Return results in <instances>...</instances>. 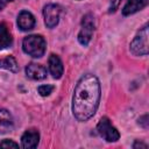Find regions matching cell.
I'll list each match as a JSON object with an SVG mask.
<instances>
[{
    "mask_svg": "<svg viewBox=\"0 0 149 149\" xmlns=\"http://www.w3.org/2000/svg\"><path fill=\"white\" fill-rule=\"evenodd\" d=\"M100 83L99 79L91 74H84L77 83L73 98L72 112L78 121H86L92 118L99 106Z\"/></svg>",
    "mask_w": 149,
    "mask_h": 149,
    "instance_id": "6da1fadb",
    "label": "cell"
},
{
    "mask_svg": "<svg viewBox=\"0 0 149 149\" xmlns=\"http://www.w3.org/2000/svg\"><path fill=\"white\" fill-rule=\"evenodd\" d=\"M45 40L41 35H29L23 38L22 42V49L23 51L35 58L42 57L45 52Z\"/></svg>",
    "mask_w": 149,
    "mask_h": 149,
    "instance_id": "7a4b0ae2",
    "label": "cell"
},
{
    "mask_svg": "<svg viewBox=\"0 0 149 149\" xmlns=\"http://www.w3.org/2000/svg\"><path fill=\"white\" fill-rule=\"evenodd\" d=\"M130 51L136 56L148 54V24H146L130 43Z\"/></svg>",
    "mask_w": 149,
    "mask_h": 149,
    "instance_id": "3957f363",
    "label": "cell"
},
{
    "mask_svg": "<svg viewBox=\"0 0 149 149\" xmlns=\"http://www.w3.org/2000/svg\"><path fill=\"white\" fill-rule=\"evenodd\" d=\"M94 17L92 14H86L81 20V29L78 34V41L81 45L86 47L93 35L94 31Z\"/></svg>",
    "mask_w": 149,
    "mask_h": 149,
    "instance_id": "277c9868",
    "label": "cell"
},
{
    "mask_svg": "<svg viewBox=\"0 0 149 149\" xmlns=\"http://www.w3.org/2000/svg\"><path fill=\"white\" fill-rule=\"evenodd\" d=\"M97 130L100 134V136L104 137V140H106L107 142H115L120 137L118 129L111 123L108 118L100 119V121L97 125Z\"/></svg>",
    "mask_w": 149,
    "mask_h": 149,
    "instance_id": "5b68a950",
    "label": "cell"
},
{
    "mask_svg": "<svg viewBox=\"0 0 149 149\" xmlns=\"http://www.w3.org/2000/svg\"><path fill=\"white\" fill-rule=\"evenodd\" d=\"M59 14H61V8L58 5H55V3L47 5L43 9L45 26L48 28H54L55 26H57L58 20H59Z\"/></svg>",
    "mask_w": 149,
    "mask_h": 149,
    "instance_id": "8992f818",
    "label": "cell"
},
{
    "mask_svg": "<svg viewBox=\"0 0 149 149\" xmlns=\"http://www.w3.org/2000/svg\"><path fill=\"white\" fill-rule=\"evenodd\" d=\"M40 142V134L35 129H28L23 133L21 137V143L22 147L26 149H34L37 147Z\"/></svg>",
    "mask_w": 149,
    "mask_h": 149,
    "instance_id": "52a82bcc",
    "label": "cell"
},
{
    "mask_svg": "<svg viewBox=\"0 0 149 149\" xmlns=\"http://www.w3.org/2000/svg\"><path fill=\"white\" fill-rule=\"evenodd\" d=\"M26 74L30 79L42 80V79H44L47 77V69L41 64L30 63V64H28L26 66Z\"/></svg>",
    "mask_w": 149,
    "mask_h": 149,
    "instance_id": "ba28073f",
    "label": "cell"
},
{
    "mask_svg": "<svg viewBox=\"0 0 149 149\" xmlns=\"http://www.w3.org/2000/svg\"><path fill=\"white\" fill-rule=\"evenodd\" d=\"M17 26L23 31L33 29L34 26H35V17H34V15L30 12H28V10L20 12V14L17 16Z\"/></svg>",
    "mask_w": 149,
    "mask_h": 149,
    "instance_id": "9c48e42d",
    "label": "cell"
},
{
    "mask_svg": "<svg viewBox=\"0 0 149 149\" xmlns=\"http://www.w3.org/2000/svg\"><path fill=\"white\" fill-rule=\"evenodd\" d=\"M13 127H14V122L12 114L5 108H0V133L6 134L10 132Z\"/></svg>",
    "mask_w": 149,
    "mask_h": 149,
    "instance_id": "30bf717a",
    "label": "cell"
},
{
    "mask_svg": "<svg viewBox=\"0 0 149 149\" xmlns=\"http://www.w3.org/2000/svg\"><path fill=\"white\" fill-rule=\"evenodd\" d=\"M148 5V0H128L127 3L123 6L122 14L125 16L134 14L141 9H143Z\"/></svg>",
    "mask_w": 149,
    "mask_h": 149,
    "instance_id": "8fae6325",
    "label": "cell"
},
{
    "mask_svg": "<svg viewBox=\"0 0 149 149\" xmlns=\"http://www.w3.org/2000/svg\"><path fill=\"white\" fill-rule=\"evenodd\" d=\"M49 70L54 78L58 79L63 74V63L57 55H50L49 57Z\"/></svg>",
    "mask_w": 149,
    "mask_h": 149,
    "instance_id": "7c38bea8",
    "label": "cell"
},
{
    "mask_svg": "<svg viewBox=\"0 0 149 149\" xmlns=\"http://www.w3.org/2000/svg\"><path fill=\"white\" fill-rule=\"evenodd\" d=\"M13 43L12 34L8 30V27L5 22L0 23V50H3L8 47H10Z\"/></svg>",
    "mask_w": 149,
    "mask_h": 149,
    "instance_id": "4fadbf2b",
    "label": "cell"
},
{
    "mask_svg": "<svg viewBox=\"0 0 149 149\" xmlns=\"http://www.w3.org/2000/svg\"><path fill=\"white\" fill-rule=\"evenodd\" d=\"M0 68L6 69L12 72H17L19 71V65L16 59L13 56H7L5 58H0Z\"/></svg>",
    "mask_w": 149,
    "mask_h": 149,
    "instance_id": "5bb4252c",
    "label": "cell"
},
{
    "mask_svg": "<svg viewBox=\"0 0 149 149\" xmlns=\"http://www.w3.org/2000/svg\"><path fill=\"white\" fill-rule=\"evenodd\" d=\"M54 86L52 85H41L38 88H37V91H38V93L42 95V97H47V95H49L52 91H54Z\"/></svg>",
    "mask_w": 149,
    "mask_h": 149,
    "instance_id": "9a60e30c",
    "label": "cell"
},
{
    "mask_svg": "<svg viewBox=\"0 0 149 149\" xmlns=\"http://www.w3.org/2000/svg\"><path fill=\"white\" fill-rule=\"evenodd\" d=\"M19 144L12 140H3L0 142V148H17Z\"/></svg>",
    "mask_w": 149,
    "mask_h": 149,
    "instance_id": "2e32d148",
    "label": "cell"
},
{
    "mask_svg": "<svg viewBox=\"0 0 149 149\" xmlns=\"http://www.w3.org/2000/svg\"><path fill=\"white\" fill-rule=\"evenodd\" d=\"M120 3H121V0H112L108 12H109V13H114V12L119 8V5H120Z\"/></svg>",
    "mask_w": 149,
    "mask_h": 149,
    "instance_id": "e0dca14e",
    "label": "cell"
},
{
    "mask_svg": "<svg viewBox=\"0 0 149 149\" xmlns=\"http://www.w3.org/2000/svg\"><path fill=\"white\" fill-rule=\"evenodd\" d=\"M139 125H141L143 128H148V115L146 114V115H143V116H141L140 119H139Z\"/></svg>",
    "mask_w": 149,
    "mask_h": 149,
    "instance_id": "ac0fdd59",
    "label": "cell"
},
{
    "mask_svg": "<svg viewBox=\"0 0 149 149\" xmlns=\"http://www.w3.org/2000/svg\"><path fill=\"white\" fill-rule=\"evenodd\" d=\"M133 148H143V149H146V148H147V144H144V143H142V142L136 141V142L133 144Z\"/></svg>",
    "mask_w": 149,
    "mask_h": 149,
    "instance_id": "d6986e66",
    "label": "cell"
},
{
    "mask_svg": "<svg viewBox=\"0 0 149 149\" xmlns=\"http://www.w3.org/2000/svg\"><path fill=\"white\" fill-rule=\"evenodd\" d=\"M12 0H0V10L1 9H3L5 7H6V5L8 3V2H10Z\"/></svg>",
    "mask_w": 149,
    "mask_h": 149,
    "instance_id": "ffe728a7",
    "label": "cell"
}]
</instances>
